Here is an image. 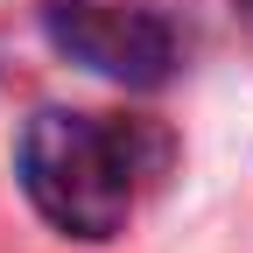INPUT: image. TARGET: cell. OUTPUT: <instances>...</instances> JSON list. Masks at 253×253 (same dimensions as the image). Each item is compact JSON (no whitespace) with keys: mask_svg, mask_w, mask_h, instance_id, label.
Wrapping results in <instances>:
<instances>
[{"mask_svg":"<svg viewBox=\"0 0 253 253\" xmlns=\"http://www.w3.org/2000/svg\"><path fill=\"white\" fill-rule=\"evenodd\" d=\"M21 190L63 239H113L126 232L141 190L169 169V134L148 120L106 113H36L21 134Z\"/></svg>","mask_w":253,"mask_h":253,"instance_id":"obj_1","label":"cell"},{"mask_svg":"<svg viewBox=\"0 0 253 253\" xmlns=\"http://www.w3.org/2000/svg\"><path fill=\"white\" fill-rule=\"evenodd\" d=\"M232 21L246 28V36H253V0H232Z\"/></svg>","mask_w":253,"mask_h":253,"instance_id":"obj_3","label":"cell"},{"mask_svg":"<svg viewBox=\"0 0 253 253\" xmlns=\"http://www.w3.org/2000/svg\"><path fill=\"white\" fill-rule=\"evenodd\" d=\"M42 36L126 91H162L183 71V28L148 0H42Z\"/></svg>","mask_w":253,"mask_h":253,"instance_id":"obj_2","label":"cell"}]
</instances>
